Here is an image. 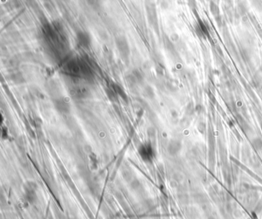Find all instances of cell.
Returning a JSON list of instances; mask_svg holds the SVG:
<instances>
[{"mask_svg": "<svg viewBox=\"0 0 262 219\" xmlns=\"http://www.w3.org/2000/svg\"><path fill=\"white\" fill-rule=\"evenodd\" d=\"M53 104H54V107L59 113L66 115V114H69L71 110V106L69 103L66 100H65L63 98H56L53 101Z\"/></svg>", "mask_w": 262, "mask_h": 219, "instance_id": "6da1fadb", "label": "cell"}, {"mask_svg": "<svg viewBox=\"0 0 262 219\" xmlns=\"http://www.w3.org/2000/svg\"><path fill=\"white\" fill-rule=\"evenodd\" d=\"M70 95L76 99H86L89 95V91L88 88L84 87H74L71 88Z\"/></svg>", "mask_w": 262, "mask_h": 219, "instance_id": "7a4b0ae2", "label": "cell"}, {"mask_svg": "<svg viewBox=\"0 0 262 219\" xmlns=\"http://www.w3.org/2000/svg\"><path fill=\"white\" fill-rule=\"evenodd\" d=\"M235 11L237 12V13H238L241 17L243 18L245 17V16H247V14H248V11H249L248 3L247 2V1H245V0H241V1L238 2Z\"/></svg>", "mask_w": 262, "mask_h": 219, "instance_id": "3957f363", "label": "cell"}, {"mask_svg": "<svg viewBox=\"0 0 262 219\" xmlns=\"http://www.w3.org/2000/svg\"><path fill=\"white\" fill-rule=\"evenodd\" d=\"M139 153H140L141 156L144 158V160H149V158L152 155V148L149 145H143L140 147Z\"/></svg>", "mask_w": 262, "mask_h": 219, "instance_id": "277c9868", "label": "cell"}, {"mask_svg": "<svg viewBox=\"0 0 262 219\" xmlns=\"http://www.w3.org/2000/svg\"><path fill=\"white\" fill-rule=\"evenodd\" d=\"M77 38H78L79 44H81L82 46H88L90 44V42H91L90 37L88 36V35L86 32H78V35H77Z\"/></svg>", "mask_w": 262, "mask_h": 219, "instance_id": "5b68a950", "label": "cell"}, {"mask_svg": "<svg viewBox=\"0 0 262 219\" xmlns=\"http://www.w3.org/2000/svg\"><path fill=\"white\" fill-rule=\"evenodd\" d=\"M209 9L210 12H211V13L212 14V16H214V18L217 17V16H220V8H219V6L217 5V3H215L214 2H213V1H211L209 3Z\"/></svg>", "mask_w": 262, "mask_h": 219, "instance_id": "8992f818", "label": "cell"}, {"mask_svg": "<svg viewBox=\"0 0 262 219\" xmlns=\"http://www.w3.org/2000/svg\"><path fill=\"white\" fill-rule=\"evenodd\" d=\"M251 5L258 12H262V0H250Z\"/></svg>", "mask_w": 262, "mask_h": 219, "instance_id": "52a82bcc", "label": "cell"}, {"mask_svg": "<svg viewBox=\"0 0 262 219\" xmlns=\"http://www.w3.org/2000/svg\"><path fill=\"white\" fill-rule=\"evenodd\" d=\"M145 92L146 93L147 96H149V98H153L154 96H155V93H154L153 89L149 86L146 87V88L145 89Z\"/></svg>", "mask_w": 262, "mask_h": 219, "instance_id": "ba28073f", "label": "cell"}, {"mask_svg": "<svg viewBox=\"0 0 262 219\" xmlns=\"http://www.w3.org/2000/svg\"><path fill=\"white\" fill-rule=\"evenodd\" d=\"M188 5H189V7L191 8V9H192V11H195V10H196V9H197L196 1H195V0H188Z\"/></svg>", "mask_w": 262, "mask_h": 219, "instance_id": "9c48e42d", "label": "cell"}, {"mask_svg": "<svg viewBox=\"0 0 262 219\" xmlns=\"http://www.w3.org/2000/svg\"><path fill=\"white\" fill-rule=\"evenodd\" d=\"M223 1L225 2L226 5H231V0H223Z\"/></svg>", "mask_w": 262, "mask_h": 219, "instance_id": "30bf717a", "label": "cell"}, {"mask_svg": "<svg viewBox=\"0 0 262 219\" xmlns=\"http://www.w3.org/2000/svg\"><path fill=\"white\" fill-rule=\"evenodd\" d=\"M239 1H241V0H238V2H239Z\"/></svg>", "mask_w": 262, "mask_h": 219, "instance_id": "8fae6325", "label": "cell"}]
</instances>
